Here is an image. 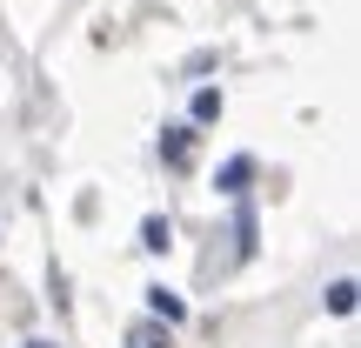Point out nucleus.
Wrapping results in <instances>:
<instances>
[{"label":"nucleus","mask_w":361,"mask_h":348,"mask_svg":"<svg viewBox=\"0 0 361 348\" xmlns=\"http://www.w3.org/2000/svg\"><path fill=\"white\" fill-rule=\"evenodd\" d=\"M27 348H54V342H27Z\"/></svg>","instance_id":"8"},{"label":"nucleus","mask_w":361,"mask_h":348,"mask_svg":"<svg viewBox=\"0 0 361 348\" xmlns=\"http://www.w3.org/2000/svg\"><path fill=\"white\" fill-rule=\"evenodd\" d=\"M168 241H174V228H168L161 215H147V221H141V248H147V255H168Z\"/></svg>","instance_id":"4"},{"label":"nucleus","mask_w":361,"mask_h":348,"mask_svg":"<svg viewBox=\"0 0 361 348\" xmlns=\"http://www.w3.org/2000/svg\"><path fill=\"white\" fill-rule=\"evenodd\" d=\"M161 161H168V168H188L194 161V128H168L161 134Z\"/></svg>","instance_id":"1"},{"label":"nucleus","mask_w":361,"mask_h":348,"mask_svg":"<svg viewBox=\"0 0 361 348\" xmlns=\"http://www.w3.org/2000/svg\"><path fill=\"white\" fill-rule=\"evenodd\" d=\"M328 308H335V315H355V282H348V275L328 288Z\"/></svg>","instance_id":"6"},{"label":"nucleus","mask_w":361,"mask_h":348,"mask_svg":"<svg viewBox=\"0 0 361 348\" xmlns=\"http://www.w3.org/2000/svg\"><path fill=\"white\" fill-rule=\"evenodd\" d=\"M221 114V88H201L194 94V121H214Z\"/></svg>","instance_id":"7"},{"label":"nucleus","mask_w":361,"mask_h":348,"mask_svg":"<svg viewBox=\"0 0 361 348\" xmlns=\"http://www.w3.org/2000/svg\"><path fill=\"white\" fill-rule=\"evenodd\" d=\"M147 308H154V322H168V328L188 322V301H180L174 288H147Z\"/></svg>","instance_id":"2"},{"label":"nucleus","mask_w":361,"mask_h":348,"mask_svg":"<svg viewBox=\"0 0 361 348\" xmlns=\"http://www.w3.org/2000/svg\"><path fill=\"white\" fill-rule=\"evenodd\" d=\"M247 174H255V161H247V155H234L228 168H221V194H234V201H241V194H247Z\"/></svg>","instance_id":"3"},{"label":"nucleus","mask_w":361,"mask_h":348,"mask_svg":"<svg viewBox=\"0 0 361 348\" xmlns=\"http://www.w3.org/2000/svg\"><path fill=\"white\" fill-rule=\"evenodd\" d=\"M128 348H168V328H161V322H134L128 328Z\"/></svg>","instance_id":"5"}]
</instances>
